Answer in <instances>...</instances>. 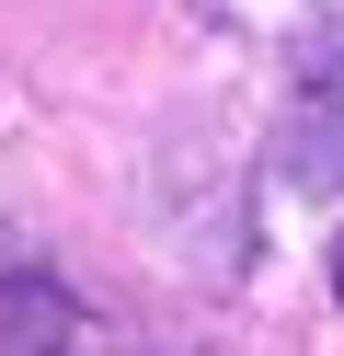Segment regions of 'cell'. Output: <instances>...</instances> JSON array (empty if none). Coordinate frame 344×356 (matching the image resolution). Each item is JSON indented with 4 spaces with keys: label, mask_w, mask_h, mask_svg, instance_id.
I'll return each mask as SVG.
<instances>
[{
    "label": "cell",
    "mask_w": 344,
    "mask_h": 356,
    "mask_svg": "<svg viewBox=\"0 0 344 356\" xmlns=\"http://www.w3.org/2000/svg\"><path fill=\"white\" fill-rule=\"evenodd\" d=\"M333 81H310V104H298V127H287V184L298 195H321L344 172V58H321Z\"/></svg>",
    "instance_id": "1"
},
{
    "label": "cell",
    "mask_w": 344,
    "mask_h": 356,
    "mask_svg": "<svg viewBox=\"0 0 344 356\" xmlns=\"http://www.w3.org/2000/svg\"><path fill=\"white\" fill-rule=\"evenodd\" d=\"M81 322L58 276H0V356H58V333Z\"/></svg>",
    "instance_id": "2"
},
{
    "label": "cell",
    "mask_w": 344,
    "mask_h": 356,
    "mask_svg": "<svg viewBox=\"0 0 344 356\" xmlns=\"http://www.w3.org/2000/svg\"><path fill=\"white\" fill-rule=\"evenodd\" d=\"M333 299H344V230H333Z\"/></svg>",
    "instance_id": "3"
}]
</instances>
